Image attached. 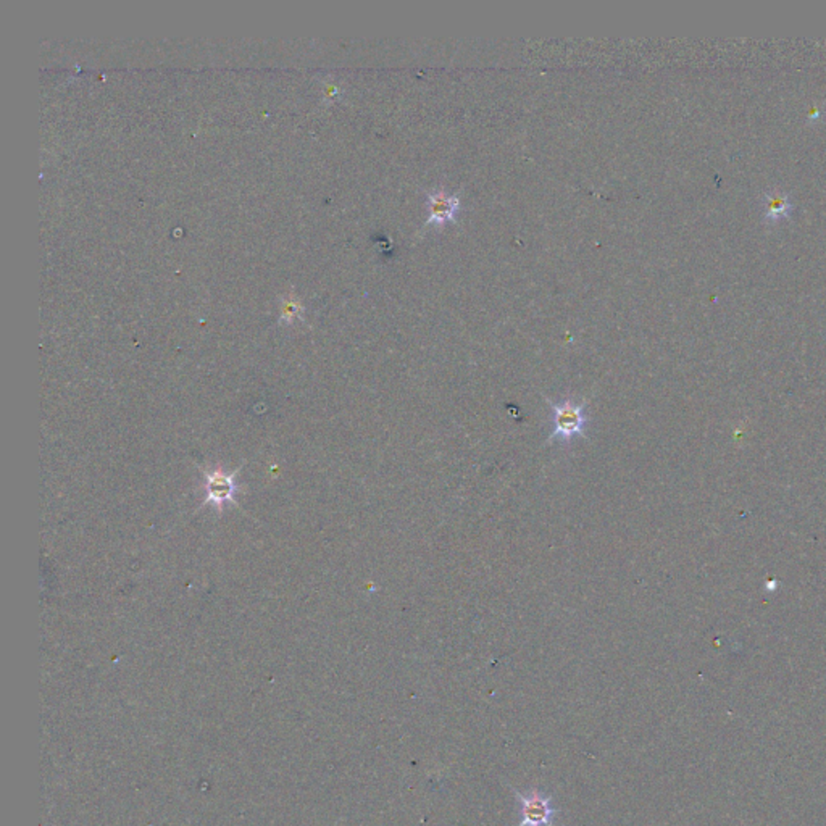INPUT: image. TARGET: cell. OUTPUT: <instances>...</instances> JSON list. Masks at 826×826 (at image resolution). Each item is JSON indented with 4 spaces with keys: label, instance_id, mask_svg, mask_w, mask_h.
I'll use <instances>...</instances> for the list:
<instances>
[{
    "label": "cell",
    "instance_id": "cell-1",
    "mask_svg": "<svg viewBox=\"0 0 826 826\" xmlns=\"http://www.w3.org/2000/svg\"><path fill=\"white\" fill-rule=\"evenodd\" d=\"M547 405L551 407L552 418H554V430H552L547 444L549 442H561V444H570L575 438H588L586 430H588L589 417L586 413L588 409V401H575L573 397H567L559 402H554L551 399H546Z\"/></svg>",
    "mask_w": 826,
    "mask_h": 826
},
{
    "label": "cell",
    "instance_id": "cell-5",
    "mask_svg": "<svg viewBox=\"0 0 826 826\" xmlns=\"http://www.w3.org/2000/svg\"><path fill=\"white\" fill-rule=\"evenodd\" d=\"M790 209L791 205L786 195H780V194H769L767 195V203H765V217L767 218L778 220L781 217H784Z\"/></svg>",
    "mask_w": 826,
    "mask_h": 826
},
{
    "label": "cell",
    "instance_id": "cell-4",
    "mask_svg": "<svg viewBox=\"0 0 826 826\" xmlns=\"http://www.w3.org/2000/svg\"><path fill=\"white\" fill-rule=\"evenodd\" d=\"M207 489H209L207 499L213 501L215 504L221 505L225 501H230L234 493V483L230 477H225L221 473H213L209 477Z\"/></svg>",
    "mask_w": 826,
    "mask_h": 826
},
{
    "label": "cell",
    "instance_id": "cell-2",
    "mask_svg": "<svg viewBox=\"0 0 826 826\" xmlns=\"http://www.w3.org/2000/svg\"><path fill=\"white\" fill-rule=\"evenodd\" d=\"M520 806L518 826H554L557 810L552 806V798L539 790L520 792L514 790Z\"/></svg>",
    "mask_w": 826,
    "mask_h": 826
},
{
    "label": "cell",
    "instance_id": "cell-3",
    "mask_svg": "<svg viewBox=\"0 0 826 826\" xmlns=\"http://www.w3.org/2000/svg\"><path fill=\"white\" fill-rule=\"evenodd\" d=\"M460 209V199L455 194L446 191H432L428 194V210L430 223L444 225L455 217Z\"/></svg>",
    "mask_w": 826,
    "mask_h": 826
}]
</instances>
